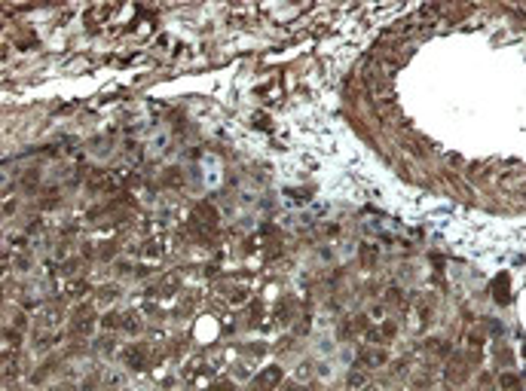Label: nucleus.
Instances as JSON below:
<instances>
[{"label":"nucleus","instance_id":"obj_19","mask_svg":"<svg viewBox=\"0 0 526 391\" xmlns=\"http://www.w3.org/2000/svg\"><path fill=\"white\" fill-rule=\"evenodd\" d=\"M346 385H349V388H361V385H364V376L352 370V373H349V379H346Z\"/></svg>","mask_w":526,"mask_h":391},{"label":"nucleus","instance_id":"obj_22","mask_svg":"<svg viewBox=\"0 0 526 391\" xmlns=\"http://www.w3.org/2000/svg\"><path fill=\"white\" fill-rule=\"evenodd\" d=\"M144 312H147V315H159V306L153 303V299H147V303H144Z\"/></svg>","mask_w":526,"mask_h":391},{"label":"nucleus","instance_id":"obj_7","mask_svg":"<svg viewBox=\"0 0 526 391\" xmlns=\"http://www.w3.org/2000/svg\"><path fill=\"white\" fill-rule=\"evenodd\" d=\"M125 364H129L132 370H144V348H129V354H125Z\"/></svg>","mask_w":526,"mask_h":391},{"label":"nucleus","instance_id":"obj_1","mask_svg":"<svg viewBox=\"0 0 526 391\" xmlns=\"http://www.w3.org/2000/svg\"><path fill=\"white\" fill-rule=\"evenodd\" d=\"M282 385V367H266L263 373H257L254 379V388L257 391H276Z\"/></svg>","mask_w":526,"mask_h":391},{"label":"nucleus","instance_id":"obj_24","mask_svg":"<svg viewBox=\"0 0 526 391\" xmlns=\"http://www.w3.org/2000/svg\"><path fill=\"white\" fill-rule=\"evenodd\" d=\"M297 333H309V318H306V321H300V324H297Z\"/></svg>","mask_w":526,"mask_h":391},{"label":"nucleus","instance_id":"obj_12","mask_svg":"<svg viewBox=\"0 0 526 391\" xmlns=\"http://www.w3.org/2000/svg\"><path fill=\"white\" fill-rule=\"evenodd\" d=\"M227 299H230L233 306H239V303H245V299H248V291H245V288H230Z\"/></svg>","mask_w":526,"mask_h":391},{"label":"nucleus","instance_id":"obj_10","mask_svg":"<svg viewBox=\"0 0 526 391\" xmlns=\"http://www.w3.org/2000/svg\"><path fill=\"white\" fill-rule=\"evenodd\" d=\"M122 330H129V333H135V330H141V321H138V315L135 312H129V315H122V324H119Z\"/></svg>","mask_w":526,"mask_h":391},{"label":"nucleus","instance_id":"obj_6","mask_svg":"<svg viewBox=\"0 0 526 391\" xmlns=\"http://www.w3.org/2000/svg\"><path fill=\"white\" fill-rule=\"evenodd\" d=\"M58 309L56 306H46V309H40L37 312V324H43V327H52V324H58Z\"/></svg>","mask_w":526,"mask_h":391},{"label":"nucleus","instance_id":"obj_23","mask_svg":"<svg viewBox=\"0 0 526 391\" xmlns=\"http://www.w3.org/2000/svg\"><path fill=\"white\" fill-rule=\"evenodd\" d=\"M282 391H303V385H300V382H288Z\"/></svg>","mask_w":526,"mask_h":391},{"label":"nucleus","instance_id":"obj_3","mask_svg":"<svg viewBox=\"0 0 526 391\" xmlns=\"http://www.w3.org/2000/svg\"><path fill=\"white\" fill-rule=\"evenodd\" d=\"M175 293H177V275H175V272L162 275V278H159V284L150 291V296H175Z\"/></svg>","mask_w":526,"mask_h":391},{"label":"nucleus","instance_id":"obj_8","mask_svg":"<svg viewBox=\"0 0 526 391\" xmlns=\"http://www.w3.org/2000/svg\"><path fill=\"white\" fill-rule=\"evenodd\" d=\"M361 263H364V269H373L376 266V247L373 244H361Z\"/></svg>","mask_w":526,"mask_h":391},{"label":"nucleus","instance_id":"obj_9","mask_svg":"<svg viewBox=\"0 0 526 391\" xmlns=\"http://www.w3.org/2000/svg\"><path fill=\"white\" fill-rule=\"evenodd\" d=\"M465 376H468V370H465V364L456 358V367L450 364V370H447V379H450V382H462Z\"/></svg>","mask_w":526,"mask_h":391},{"label":"nucleus","instance_id":"obj_21","mask_svg":"<svg viewBox=\"0 0 526 391\" xmlns=\"http://www.w3.org/2000/svg\"><path fill=\"white\" fill-rule=\"evenodd\" d=\"M499 385H502V388H517V379H514V376H502Z\"/></svg>","mask_w":526,"mask_h":391},{"label":"nucleus","instance_id":"obj_2","mask_svg":"<svg viewBox=\"0 0 526 391\" xmlns=\"http://www.w3.org/2000/svg\"><path fill=\"white\" fill-rule=\"evenodd\" d=\"M386 361H389V354H386L383 348H364V351L358 354V364L367 367V370H370V367H383Z\"/></svg>","mask_w":526,"mask_h":391},{"label":"nucleus","instance_id":"obj_15","mask_svg":"<svg viewBox=\"0 0 526 391\" xmlns=\"http://www.w3.org/2000/svg\"><path fill=\"white\" fill-rule=\"evenodd\" d=\"M117 296H119V291L114 288V284H104V288L98 291V299H101V303H107V299H117Z\"/></svg>","mask_w":526,"mask_h":391},{"label":"nucleus","instance_id":"obj_11","mask_svg":"<svg viewBox=\"0 0 526 391\" xmlns=\"http://www.w3.org/2000/svg\"><path fill=\"white\" fill-rule=\"evenodd\" d=\"M401 147H404V150H407L410 156H425V153H428V150H422V147H419V141H413V138L401 141Z\"/></svg>","mask_w":526,"mask_h":391},{"label":"nucleus","instance_id":"obj_20","mask_svg":"<svg viewBox=\"0 0 526 391\" xmlns=\"http://www.w3.org/2000/svg\"><path fill=\"white\" fill-rule=\"evenodd\" d=\"M83 291H89L83 281H74V284H67V296H80Z\"/></svg>","mask_w":526,"mask_h":391},{"label":"nucleus","instance_id":"obj_16","mask_svg":"<svg viewBox=\"0 0 526 391\" xmlns=\"http://www.w3.org/2000/svg\"><path fill=\"white\" fill-rule=\"evenodd\" d=\"M37 184H40V174H37V171H25V177H22V187H25V190H34Z\"/></svg>","mask_w":526,"mask_h":391},{"label":"nucleus","instance_id":"obj_5","mask_svg":"<svg viewBox=\"0 0 526 391\" xmlns=\"http://www.w3.org/2000/svg\"><path fill=\"white\" fill-rule=\"evenodd\" d=\"M364 327H367L364 315H355V318H346V324L340 327V333H343V336H352V333H361Z\"/></svg>","mask_w":526,"mask_h":391},{"label":"nucleus","instance_id":"obj_13","mask_svg":"<svg viewBox=\"0 0 526 391\" xmlns=\"http://www.w3.org/2000/svg\"><path fill=\"white\" fill-rule=\"evenodd\" d=\"M101 324H104L107 330H114V327H119V324H122V315H119V312H107V315L101 318Z\"/></svg>","mask_w":526,"mask_h":391},{"label":"nucleus","instance_id":"obj_14","mask_svg":"<svg viewBox=\"0 0 526 391\" xmlns=\"http://www.w3.org/2000/svg\"><path fill=\"white\" fill-rule=\"evenodd\" d=\"M389 303H392V306H407V296H404V291H398V288H389Z\"/></svg>","mask_w":526,"mask_h":391},{"label":"nucleus","instance_id":"obj_4","mask_svg":"<svg viewBox=\"0 0 526 391\" xmlns=\"http://www.w3.org/2000/svg\"><path fill=\"white\" fill-rule=\"evenodd\" d=\"M92 321H95L92 309H89V306H80V309L74 312V333H86L89 327H92Z\"/></svg>","mask_w":526,"mask_h":391},{"label":"nucleus","instance_id":"obj_17","mask_svg":"<svg viewBox=\"0 0 526 391\" xmlns=\"http://www.w3.org/2000/svg\"><path fill=\"white\" fill-rule=\"evenodd\" d=\"M166 184H169V187H180V184H184L177 168H169V171H166Z\"/></svg>","mask_w":526,"mask_h":391},{"label":"nucleus","instance_id":"obj_18","mask_svg":"<svg viewBox=\"0 0 526 391\" xmlns=\"http://www.w3.org/2000/svg\"><path fill=\"white\" fill-rule=\"evenodd\" d=\"M141 254H147V257H156V254H162V244L159 242H147L141 247Z\"/></svg>","mask_w":526,"mask_h":391}]
</instances>
